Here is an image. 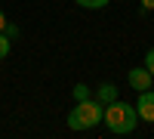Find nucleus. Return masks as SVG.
Wrapping results in <instances>:
<instances>
[{
  "label": "nucleus",
  "mask_w": 154,
  "mask_h": 139,
  "mask_svg": "<svg viewBox=\"0 0 154 139\" xmlns=\"http://www.w3.org/2000/svg\"><path fill=\"white\" fill-rule=\"evenodd\" d=\"M77 6H83V9H105L111 0H74Z\"/></svg>",
  "instance_id": "6"
},
{
  "label": "nucleus",
  "mask_w": 154,
  "mask_h": 139,
  "mask_svg": "<svg viewBox=\"0 0 154 139\" xmlns=\"http://www.w3.org/2000/svg\"><path fill=\"white\" fill-rule=\"evenodd\" d=\"M136 111H139V121L154 124V90H142L136 99Z\"/></svg>",
  "instance_id": "3"
},
{
  "label": "nucleus",
  "mask_w": 154,
  "mask_h": 139,
  "mask_svg": "<svg viewBox=\"0 0 154 139\" xmlns=\"http://www.w3.org/2000/svg\"><path fill=\"white\" fill-rule=\"evenodd\" d=\"M3 25H6V16H3V9H0V31H3Z\"/></svg>",
  "instance_id": "12"
},
{
  "label": "nucleus",
  "mask_w": 154,
  "mask_h": 139,
  "mask_svg": "<svg viewBox=\"0 0 154 139\" xmlns=\"http://www.w3.org/2000/svg\"><path fill=\"white\" fill-rule=\"evenodd\" d=\"M126 81H130V87L136 93H142V90H151V84H154V77H151V71L142 65V68H130V74H126Z\"/></svg>",
  "instance_id": "4"
},
{
  "label": "nucleus",
  "mask_w": 154,
  "mask_h": 139,
  "mask_svg": "<svg viewBox=\"0 0 154 139\" xmlns=\"http://www.w3.org/2000/svg\"><path fill=\"white\" fill-rule=\"evenodd\" d=\"M102 124L114 133V136H126V133H133L136 130V124H139V111H136V105H130V102H111V105H105V115H102Z\"/></svg>",
  "instance_id": "1"
},
{
  "label": "nucleus",
  "mask_w": 154,
  "mask_h": 139,
  "mask_svg": "<svg viewBox=\"0 0 154 139\" xmlns=\"http://www.w3.org/2000/svg\"><path fill=\"white\" fill-rule=\"evenodd\" d=\"M3 34L9 37V40H16V37H19V25H12V22H6V25H3Z\"/></svg>",
  "instance_id": "9"
},
{
  "label": "nucleus",
  "mask_w": 154,
  "mask_h": 139,
  "mask_svg": "<svg viewBox=\"0 0 154 139\" xmlns=\"http://www.w3.org/2000/svg\"><path fill=\"white\" fill-rule=\"evenodd\" d=\"M139 6H142L145 12H151V9H154V0H139Z\"/></svg>",
  "instance_id": "11"
},
{
  "label": "nucleus",
  "mask_w": 154,
  "mask_h": 139,
  "mask_svg": "<svg viewBox=\"0 0 154 139\" xmlns=\"http://www.w3.org/2000/svg\"><path fill=\"white\" fill-rule=\"evenodd\" d=\"M9 49H12V40H9L3 31H0V59H6V56H9Z\"/></svg>",
  "instance_id": "8"
},
{
  "label": "nucleus",
  "mask_w": 154,
  "mask_h": 139,
  "mask_svg": "<svg viewBox=\"0 0 154 139\" xmlns=\"http://www.w3.org/2000/svg\"><path fill=\"white\" fill-rule=\"evenodd\" d=\"M71 96H74V102H83V99H89V96H93V90H89L86 84H77Z\"/></svg>",
  "instance_id": "7"
},
{
  "label": "nucleus",
  "mask_w": 154,
  "mask_h": 139,
  "mask_svg": "<svg viewBox=\"0 0 154 139\" xmlns=\"http://www.w3.org/2000/svg\"><path fill=\"white\" fill-rule=\"evenodd\" d=\"M96 99L102 105H111V102H117V87L114 84H99V90H96Z\"/></svg>",
  "instance_id": "5"
},
{
  "label": "nucleus",
  "mask_w": 154,
  "mask_h": 139,
  "mask_svg": "<svg viewBox=\"0 0 154 139\" xmlns=\"http://www.w3.org/2000/svg\"><path fill=\"white\" fill-rule=\"evenodd\" d=\"M145 68L151 71V77H154V46H151L148 53H145Z\"/></svg>",
  "instance_id": "10"
},
{
  "label": "nucleus",
  "mask_w": 154,
  "mask_h": 139,
  "mask_svg": "<svg viewBox=\"0 0 154 139\" xmlns=\"http://www.w3.org/2000/svg\"><path fill=\"white\" fill-rule=\"evenodd\" d=\"M102 115H105V105H102L99 99L89 96V99H83V102H77V105L71 108V115H68V127H71L74 133H86V130L99 127Z\"/></svg>",
  "instance_id": "2"
}]
</instances>
